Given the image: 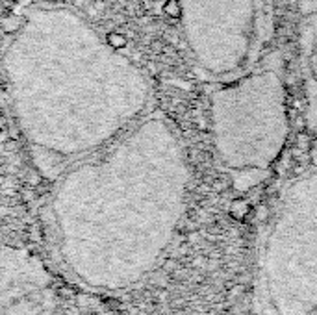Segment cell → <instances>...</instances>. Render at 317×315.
Instances as JSON below:
<instances>
[{
  "instance_id": "1",
  "label": "cell",
  "mask_w": 317,
  "mask_h": 315,
  "mask_svg": "<svg viewBox=\"0 0 317 315\" xmlns=\"http://www.w3.org/2000/svg\"><path fill=\"white\" fill-rule=\"evenodd\" d=\"M219 93V154L234 169H265L288 134L286 93L274 73L250 74Z\"/></svg>"
},
{
  "instance_id": "2",
  "label": "cell",
  "mask_w": 317,
  "mask_h": 315,
  "mask_svg": "<svg viewBox=\"0 0 317 315\" xmlns=\"http://www.w3.org/2000/svg\"><path fill=\"white\" fill-rule=\"evenodd\" d=\"M301 6V13L304 19V47L308 49L306 56V65L310 71V78H312V86L308 88V93L317 91V0H299ZM308 112H312L317 108V93L308 97Z\"/></svg>"
},
{
  "instance_id": "3",
  "label": "cell",
  "mask_w": 317,
  "mask_h": 315,
  "mask_svg": "<svg viewBox=\"0 0 317 315\" xmlns=\"http://www.w3.org/2000/svg\"><path fill=\"white\" fill-rule=\"evenodd\" d=\"M106 41L110 47H113V49H124V47L128 45L126 35L121 34V32H108Z\"/></svg>"
},
{
  "instance_id": "4",
  "label": "cell",
  "mask_w": 317,
  "mask_h": 315,
  "mask_svg": "<svg viewBox=\"0 0 317 315\" xmlns=\"http://www.w3.org/2000/svg\"><path fill=\"white\" fill-rule=\"evenodd\" d=\"M163 10H165V13L169 15V17H180L182 6L178 0H167V4Z\"/></svg>"
},
{
  "instance_id": "5",
  "label": "cell",
  "mask_w": 317,
  "mask_h": 315,
  "mask_svg": "<svg viewBox=\"0 0 317 315\" xmlns=\"http://www.w3.org/2000/svg\"><path fill=\"white\" fill-rule=\"evenodd\" d=\"M4 13V2H0V15Z\"/></svg>"
},
{
  "instance_id": "6",
  "label": "cell",
  "mask_w": 317,
  "mask_h": 315,
  "mask_svg": "<svg viewBox=\"0 0 317 315\" xmlns=\"http://www.w3.org/2000/svg\"><path fill=\"white\" fill-rule=\"evenodd\" d=\"M2 126H4V121H2V115H0V128H2Z\"/></svg>"
},
{
  "instance_id": "7",
  "label": "cell",
  "mask_w": 317,
  "mask_h": 315,
  "mask_svg": "<svg viewBox=\"0 0 317 315\" xmlns=\"http://www.w3.org/2000/svg\"><path fill=\"white\" fill-rule=\"evenodd\" d=\"M59 2H64V0H59Z\"/></svg>"
}]
</instances>
